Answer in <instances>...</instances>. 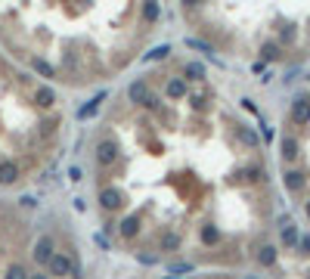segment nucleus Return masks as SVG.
I'll return each mask as SVG.
<instances>
[{
	"instance_id": "obj_19",
	"label": "nucleus",
	"mask_w": 310,
	"mask_h": 279,
	"mask_svg": "<svg viewBox=\"0 0 310 279\" xmlns=\"http://www.w3.org/2000/svg\"><path fill=\"white\" fill-rule=\"evenodd\" d=\"M161 248H165V251H177L180 248V236L177 233H165V236H161Z\"/></svg>"
},
{
	"instance_id": "obj_4",
	"label": "nucleus",
	"mask_w": 310,
	"mask_h": 279,
	"mask_svg": "<svg viewBox=\"0 0 310 279\" xmlns=\"http://www.w3.org/2000/svg\"><path fill=\"white\" fill-rule=\"evenodd\" d=\"M291 121L295 124H310V100L307 97H298L291 103Z\"/></svg>"
},
{
	"instance_id": "obj_15",
	"label": "nucleus",
	"mask_w": 310,
	"mask_h": 279,
	"mask_svg": "<svg viewBox=\"0 0 310 279\" xmlns=\"http://www.w3.org/2000/svg\"><path fill=\"white\" fill-rule=\"evenodd\" d=\"M258 264H261V267H273V264H276V248L264 245V248L258 251Z\"/></svg>"
},
{
	"instance_id": "obj_2",
	"label": "nucleus",
	"mask_w": 310,
	"mask_h": 279,
	"mask_svg": "<svg viewBox=\"0 0 310 279\" xmlns=\"http://www.w3.org/2000/svg\"><path fill=\"white\" fill-rule=\"evenodd\" d=\"M47 270H50L53 276H78V267L71 264V257H65V254H56V251L50 254V260H47Z\"/></svg>"
},
{
	"instance_id": "obj_22",
	"label": "nucleus",
	"mask_w": 310,
	"mask_h": 279,
	"mask_svg": "<svg viewBox=\"0 0 310 279\" xmlns=\"http://www.w3.org/2000/svg\"><path fill=\"white\" fill-rule=\"evenodd\" d=\"M192 264H186V260H180V264H168V273H189Z\"/></svg>"
},
{
	"instance_id": "obj_27",
	"label": "nucleus",
	"mask_w": 310,
	"mask_h": 279,
	"mask_svg": "<svg viewBox=\"0 0 310 279\" xmlns=\"http://www.w3.org/2000/svg\"><path fill=\"white\" fill-rule=\"evenodd\" d=\"M180 4H186V7H195V4H202V0H180Z\"/></svg>"
},
{
	"instance_id": "obj_24",
	"label": "nucleus",
	"mask_w": 310,
	"mask_h": 279,
	"mask_svg": "<svg viewBox=\"0 0 310 279\" xmlns=\"http://www.w3.org/2000/svg\"><path fill=\"white\" fill-rule=\"evenodd\" d=\"M186 44H189V47H195V50H205V53H214V50H211V44H205V41H195V37H189Z\"/></svg>"
},
{
	"instance_id": "obj_8",
	"label": "nucleus",
	"mask_w": 310,
	"mask_h": 279,
	"mask_svg": "<svg viewBox=\"0 0 310 279\" xmlns=\"http://www.w3.org/2000/svg\"><path fill=\"white\" fill-rule=\"evenodd\" d=\"M282 183H285L288 193H301V190H304V174H301V171H285Z\"/></svg>"
},
{
	"instance_id": "obj_28",
	"label": "nucleus",
	"mask_w": 310,
	"mask_h": 279,
	"mask_svg": "<svg viewBox=\"0 0 310 279\" xmlns=\"http://www.w3.org/2000/svg\"><path fill=\"white\" fill-rule=\"evenodd\" d=\"M304 214H307V217H310V202H307V205H304Z\"/></svg>"
},
{
	"instance_id": "obj_25",
	"label": "nucleus",
	"mask_w": 310,
	"mask_h": 279,
	"mask_svg": "<svg viewBox=\"0 0 310 279\" xmlns=\"http://www.w3.org/2000/svg\"><path fill=\"white\" fill-rule=\"evenodd\" d=\"M168 53H171V47H155V50H152V59H165Z\"/></svg>"
},
{
	"instance_id": "obj_20",
	"label": "nucleus",
	"mask_w": 310,
	"mask_h": 279,
	"mask_svg": "<svg viewBox=\"0 0 310 279\" xmlns=\"http://www.w3.org/2000/svg\"><path fill=\"white\" fill-rule=\"evenodd\" d=\"M217 239H221V230H217V227H205L202 230V242H205V245H214Z\"/></svg>"
},
{
	"instance_id": "obj_5",
	"label": "nucleus",
	"mask_w": 310,
	"mask_h": 279,
	"mask_svg": "<svg viewBox=\"0 0 310 279\" xmlns=\"http://www.w3.org/2000/svg\"><path fill=\"white\" fill-rule=\"evenodd\" d=\"M121 202H124L121 190H112V186H109V190H102V186H99V205H102L106 211H115V208H121Z\"/></svg>"
},
{
	"instance_id": "obj_3",
	"label": "nucleus",
	"mask_w": 310,
	"mask_h": 279,
	"mask_svg": "<svg viewBox=\"0 0 310 279\" xmlns=\"http://www.w3.org/2000/svg\"><path fill=\"white\" fill-rule=\"evenodd\" d=\"M50 254H53V239H50V236H41L38 242H34V251H31L34 264H38V267H47Z\"/></svg>"
},
{
	"instance_id": "obj_21",
	"label": "nucleus",
	"mask_w": 310,
	"mask_h": 279,
	"mask_svg": "<svg viewBox=\"0 0 310 279\" xmlns=\"http://www.w3.org/2000/svg\"><path fill=\"white\" fill-rule=\"evenodd\" d=\"M261 56H264L267 62H270V59H279V47H276V44H264V47H261Z\"/></svg>"
},
{
	"instance_id": "obj_6",
	"label": "nucleus",
	"mask_w": 310,
	"mask_h": 279,
	"mask_svg": "<svg viewBox=\"0 0 310 279\" xmlns=\"http://www.w3.org/2000/svg\"><path fill=\"white\" fill-rule=\"evenodd\" d=\"M146 97H149V84H146V81H134L131 87H127V103L143 106V103H146Z\"/></svg>"
},
{
	"instance_id": "obj_17",
	"label": "nucleus",
	"mask_w": 310,
	"mask_h": 279,
	"mask_svg": "<svg viewBox=\"0 0 310 279\" xmlns=\"http://www.w3.org/2000/svg\"><path fill=\"white\" fill-rule=\"evenodd\" d=\"M236 134H239V140L245 143V146H251V149H258V134H254V130H248V127H236Z\"/></svg>"
},
{
	"instance_id": "obj_23",
	"label": "nucleus",
	"mask_w": 310,
	"mask_h": 279,
	"mask_svg": "<svg viewBox=\"0 0 310 279\" xmlns=\"http://www.w3.org/2000/svg\"><path fill=\"white\" fill-rule=\"evenodd\" d=\"M7 276H13V279H22V276H28V270H25V267H19V264H13V267L7 270Z\"/></svg>"
},
{
	"instance_id": "obj_11",
	"label": "nucleus",
	"mask_w": 310,
	"mask_h": 279,
	"mask_svg": "<svg viewBox=\"0 0 310 279\" xmlns=\"http://www.w3.org/2000/svg\"><path fill=\"white\" fill-rule=\"evenodd\" d=\"M282 242L285 245H298V230H295V223H291L288 217H282Z\"/></svg>"
},
{
	"instance_id": "obj_1",
	"label": "nucleus",
	"mask_w": 310,
	"mask_h": 279,
	"mask_svg": "<svg viewBox=\"0 0 310 279\" xmlns=\"http://www.w3.org/2000/svg\"><path fill=\"white\" fill-rule=\"evenodd\" d=\"M115 158H118V143H115L112 137H102V140L96 143V164H99V167H112Z\"/></svg>"
},
{
	"instance_id": "obj_10",
	"label": "nucleus",
	"mask_w": 310,
	"mask_h": 279,
	"mask_svg": "<svg viewBox=\"0 0 310 279\" xmlns=\"http://www.w3.org/2000/svg\"><path fill=\"white\" fill-rule=\"evenodd\" d=\"M137 223H140L137 217H124V220L118 223V233H121V239H134V236H137V230H140Z\"/></svg>"
},
{
	"instance_id": "obj_14",
	"label": "nucleus",
	"mask_w": 310,
	"mask_h": 279,
	"mask_svg": "<svg viewBox=\"0 0 310 279\" xmlns=\"http://www.w3.org/2000/svg\"><path fill=\"white\" fill-rule=\"evenodd\" d=\"M158 16H161L158 0H146V4H143V19H146V22H158Z\"/></svg>"
},
{
	"instance_id": "obj_13",
	"label": "nucleus",
	"mask_w": 310,
	"mask_h": 279,
	"mask_svg": "<svg viewBox=\"0 0 310 279\" xmlns=\"http://www.w3.org/2000/svg\"><path fill=\"white\" fill-rule=\"evenodd\" d=\"M168 97H171V100L186 97V81H183V78H171V81H168Z\"/></svg>"
},
{
	"instance_id": "obj_7",
	"label": "nucleus",
	"mask_w": 310,
	"mask_h": 279,
	"mask_svg": "<svg viewBox=\"0 0 310 279\" xmlns=\"http://www.w3.org/2000/svg\"><path fill=\"white\" fill-rule=\"evenodd\" d=\"M16 180H19V164H16V161H0V183H4V186H13Z\"/></svg>"
},
{
	"instance_id": "obj_26",
	"label": "nucleus",
	"mask_w": 310,
	"mask_h": 279,
	"mask_svg": "<svg viewBox=\"0 0 310 279\" xmlns=\"http://www.w3.org/2000/svg\"><path fill=\"white\" fill-rule=\"evenodd\" d=\"M298 245H301V248H304V251L310 254V236H304V239H298Z\"/></svg>"
},
{
	"instance_id": "obj_18",
	"label": "nucleus",
	"mask_w": 310,
	"mask_h": 279,
	"mask_svg": "<svg viewBox=\"0 0 310 279\" xmlns=\"http://www.w3.org/2000/svg\"><path fill=\"white\" fill-rule=\"evenodd\" d=\"M186 78H189V81H202V78H205V65H202V62H189V65H186Z\"/></svg>"
},
{
	"instance_id": "obj_9",
	"label": "nucleus",
	"mask_w": 310,
	"mask_h": 279,
	"mask_svg": "<svg viewBox=\"0 0 310 279\" xmlns=\"http://www.w3.org/2000/svg\"><path fill=\"white\" fill-rule=\"evenodd\" d=\"M34 100H38V106L50 109L53 103H56V93H53V87H38V90H34Z\"/></svg>"
},
{
	"instance_id": "obj_16",
	"label": "nucleus",
	"mask_w": 310,
	"mask_h": 279,
	"mask_svg": "<svg viewBox=\"0 0 310 279\" xmlns=\"http://www.w3.org/2000/svg\"><path fill=\"white\" fill-rule=\"evenodd\" d=\"M282 158H298V140L295 137H282Z\"/></svg>"
},
{
	"instance_id": "obj_12",
	"label": "nucleus",
	"mask_w": 310,
	"mask_h": 279,
	"mask_svg": "<svg viewBox=\"0 0 310 279\" xmlns=\"http://www.w3.org/2000/svg\"><path fill=\"white\" fill-rule=\"evenodd\" d=\"M102 100H106V90H102V93H96V97L90 100L87 106H81V109H78V118H90V115H93V112L99 109V103H102Z\"/></svg>"
}]
</instances>
